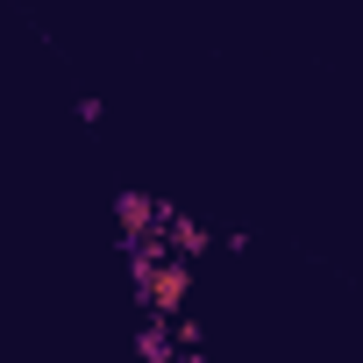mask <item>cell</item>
<instances>
[{"instance_id": "2", "label": "cell", "mask_w": 363, "mask_h": 363, "mask_svg": "<svg viewBox=\"0 0 363 363\" xmlns=\"http://www.w3.org/2000/svg\"><path fill=\"white\" fill-rule=\"evenodd\" d=\"M157 235H164V250H171L178 264H193V257H207V228H200V221H186L178 207L164 214V228H157Z\"/></svg>"}, {"instance_id": "4", "label": "cell", "mask_w": 363, "mask_h": 363, "mask_svg": "<svg viewBox=\"0 0 363 363\" xmlns=\"http://www.w3.org/2000/svg\"><path fill=\"white\" fill-rule=\"evenodd\" d=\"M178 363H207V356H200V349H186V356H178Z\"/></svg>"}, {"instance_id": "3", "label": "cell", "mask_w": 363, "mask_h": 363, "mask_svg": "<svg viewBox=\"0 0 363 363\" xmlns=\"http://www.w3.org/2000/svg\"><path fill=\"white\" fill-rule=\"evenodd\" d=\"M135 356H143V363H178L171 320H143V328H135Z\"/></svg>"}, {"instance_id": "1", "label": "cell", "mask_w": 363, "mask_h": 363, "mask_svg": "<svg viewBox=\"0 0 363 363\" xmlns=\"http://www.w3.org/2000/svg\"><path fill=\"white\" fill-rule=\"evenodd\" d=\"M164 214H171V200H150V193H121V200H114L121 242H143V235H157V228H164Z\"/></svg>"}]
</instances>
